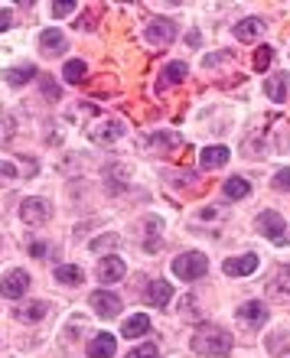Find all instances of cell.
<instances>
[{
  "label": "cell",
  "mask_w": 290,
  "mask_h": 358,
  "mask_svg": "<svg viewBox=\"0 0 290 358\" xmlns=\"http://www.w3.org/2000/svg\"><path fill=\"white\" fill-rule=\"evenodd\" d=\"M121 134H124V124H118V121H108V124H95L92 130H88V137L95 140V144H111V140H118Z\"/></svg>",
  "instance_id": "15"
},
{
  "label": "cell",
  "mask_w": 290,
  "mask_h": 358,
  "mask_svg": "<svg viewBox=\"0 0 290 358\" xmlns=\"http://www.w3.org/2000/svg\"><path fill=\"white\" fill-rule=\"evenodd\" d=\"M248 192H251V186H248V179H241V176H232L225 182V196H228V199H245Z\"/></svg>",
  "instance_id": "26"
},
{
  "label": "cell",
  "mask_w": 290,
  "mask_h": 358,
  "mask_svg": "<svg viewBox=\"0 0 290 358\" xmlns=\"http://www.w3.org/2000/svg\"><path fill=\"white\" fill-rule=\"evenodd\" d=\"M56 280L76 287V284H82V280H85V274H82V267H76V264H62V267H56Z\"/></svg>",
  "instance_id": "24"
},
{
  "label": "cell",
  "mask_w": 290,
  "mask_h": 358,
  "mask_svg": "<svg viewBox=\"0 0 290 358\" xmlns=\"http://www.w3.org/2000/svg\"><path fill=\"white\" fill-rule=\"evenodd\" d=\"M49 215H53V205H49L46 199H23L20 219L26 221V225H46Z\"/></svg>",
  "instance_id": "4"
},
{
  "label": "cell",
  "mask_w": 290,
  "mask_h": 358,
  "mask_svg": "<svg viewBox=\"0 0 290 358\" xmlns=\"http://www.w3.org/2000/svg\"><path fill=\"white\" fill-rule=\"evenodd\" d=\"M264 95L271 101H290V75L287 72H278L264 78Z\"/></svg>",
  "instance_id": "9"
},
{
  "label": "cell",
  "mask_w": 290,
  "mask_h": 358,
  "mask_svg": "<svg viewBox=\"0 0 290 358\" xmlns=\"http://www.w3.org/2000/svg\"><path fill=\"white\" fill-rule=\"evenodd\" d=\"M235 49H225V53H215V56H205V69H219V65H225L235 59Z\"/></svg>",
  "instance_id": "29"
},
{
  "label": "cell",
  "mask_w": 290,
  "mask_h": 358,
  "mask_svg": "<svg viewBox=\"0 0 290 358\" xmlns=\"http://www.w3.org/2000/svg\"><path fill=\"white\" fill-rule=\"evenodd\" d=\"M124 274H128V267H124L121 257H105L98 264V280L101 284H118V280H124Z\"/></svg>",
  "instance_id": "10"
},
{
  "label": "cell",
  "mask_w": 290,
  "mask_h": 358,
  "mask_svg": "<svg viewBox=\"0 0 290 358\" xmlns=\"http://www.w3.org/2000/svg\"><path fill=\"white\" fill-rule=\"evenodd\" d=\"M205 271H209V257L199 251H186L173 261V274L180 280H199V277H205Z\"/></svg>",
  "instance_id": "2"
},
{
  "label": "cell",
  "mask_w": 290,
  "mask_h": 358,
  "mask_svg": "<svg viewBox=\"0 0 290 358\" xmlns=\"http://www.w3.org/2000/svg\"><path fill=\"white\" fill-rule=\"evenodd\" d=\"M46 251H49V244H46V241H33V244H30V254H33V257H43Z\"/></svg>",
  "instance_id": "36"
},
{
  "label": "cell",
  "mask_w": 290,
  "mask_h": 358,
  "mask_svg": "<svg viewBox=\"0 0 290 358\" xmlns=\"http://www.w3.org/2000/svg\"><path fill=\"white\" fill-rule=\"evenodd\" d=\"M232 346H235L232 332H225V329H219V326H205L193 336V352H199V355H212V358L228 355Z\"/></svg>",
  "instance_id": "1"
},
{
  "label": "cell",
  "mask_w": 290,
  "mask_h": 358,
  "mask_svg": "<svg viewBox=\"0 0 290 358\" xmlns=\"http://www.w3.org/2000/svg\"><path fill=\"white\" fill-rule=\"evenodd\" d=\"M10 26H13L10 10H0V30H10Z\"/></svg>",
  "instance_id": "37"
},
{
  "label": "cell",
  "mask_w": 290,
  "mask_h": 358,
  "mask_svg": "<svg viewBox=\"0 0 290 358\" xmlns=\"http://www.w3.org/2000/svg\"><path fill=\"white\" fill-rule=\"evenodd\" d=\"M43 95L49 98V101H56V98H59V85H56L53 78H43Z\"/></svg>",
  "instance_id": "32"
},
{
  "label": "cell",
  "mask_w": 290,
  "mask_h": 358,
  "mask_svg": "<svg viewBox=\"0 0 290 358\" xmlns=\"http://www.w3.org/2000/svg\"><path fill=\"white\" fill-rule=\"evenodd\" d=\"M271 59H274V49H271V46H261L258 53H255V69H258V72H264V69L271 65Z\"/></svg>",
  "instance_id": "31"
},
{
  "label": "cell",
  "mask_w": 290,
  "mask_h": 358,
  "mask_svg": "<svg viewBox=\"0 0 290 358\" xmlns=\"http://www.w3.org/2000/svg\"><path fill=\"white\" fill-rule=\"evenodd\" d=\"M274 186L284 189V192H290V169H280L278 176H274Z\"/></svg>",
  "instance_id": "33"
},
{
  "label": "cell",
  "mask_w": 290,
  "mask_h": 358,
  "mask_svg": "<svg viewBox=\"0 0 290 358\" xmlns=\"http://www.w3.org/2000/svg\"><path fill=\"white\" fill-rule=\"evenodd\" d=\"M222 271H225L228 277H248L258 271V254H241V257H228L225 264H222Z\"/></svg>",
  "instance_id": "7"
},
{
  "label": "cell",
  "mask_w": 290,
  "mask_h": 358,
  "mask_svg": "<svg viewBox=\"0 0 290 358\" xmlns=\"http://www.w3.org/2000/svg\"><path fill=\"white\" fill-rule=\"evenodd\" d=\"M271 293L290 296V267H287V264H280L278 271H274V280H271Z\"/></svg>",
  "instance_id": "23"
},
{
  "label": "cell",
  "mask_w": 290,
  "mask_h": 358,
  "mask_svg": "<svg viewBox=\"0 0 290 358\" xmlns=\"http://www.w3.org/2000/svg\"><path fill=\"white\" fill-rule=\"evenodd\" d=\"M147 40H151V46H170L173 40H176V26H173V20H153L151 26H147Z\"/></svg>",
  "instance_id": "8"
},
{
  "label": "cell",
  "mask_w": 290,
  "mask_h": 358,
  "mask_svg": "<svg viewBox=\"0 0 290 358\" xmlns=\"http://www.w3.org/2000/svg\"><path fill=\"white\" fill-rule=\"evenodd\" d=\"M160 228H163V221L157 219V215H151V219H144V251L153 254L157 248H160Z\"/></svg>",
  "instance_id": "16"
},
{
  "label": "cell",
  "mask_w": 290,
  "mask_h": 358,
  "mask_svg": "<svg viewBox=\"0 0 290 358\" xmlns=\"http://www.w3.org/2000/svg\"><path fill=\"white\" fill-rule=\"evenodd\" d=\"M26 287H30V274L17 267V271H10V274L0 280V293L7 296V300H20L26 293Z\"/></svg>",
  "instance_id": "6"
},
{
  "label": "cell",
  "mask_w": 290,
  "mask_h": 358,
  "mask_svg": "<svg viewBox=\"0 0 290 358\" xmlns=\"http://www.w3.org/2000/svg\"><path fill=\"white\" fill-rule=\"evenodd\" d=\"M114 348H118V342H114L111 332H98V336L88 342V358H111Z\"/></svg>",
  "instance_id": "13"
},
{
  "label": "cell",
  "mask_w": 290,
  "mask_h": 358,
  "mask_svg": "<svg viewBox=\"0 0 290 358\" xmlns=\"http://www.w3.org/2000/svg\"><path fill=\"white\" fill-rule=\"evenodd\" d=\"M40 46H43V53L46 56H59L65 53V36L59 30H43V36H40Z\"/></svg>",
  "instance_id": "21"
},
{
  "label": "cell",
  "mask_w": 290,
  "mask_h": 358,
  "mask_svg": "<svg viewBox=\"0 0 290 358\" xmlns=\"http://www.w3.org/2000/svg\"><path fill=\"white\" fill-rule=\"evenodd\" d=\"M147 332H151V319L144 316V313L130 316L124 323V329H121V336H128V339H140V336H147Z\"/></svg>",
  "instance_id": "22"
},
{
  "label": "cell",
  "mask_w": 290,
  "mask_h": 358,
  "mask_svg": "<svg viewBox=\"0 0 290 358\" xmlns=\"http://www.w3.org/2000/svg\"><path fill=\"white\" fill-rule=\"evenodd\" d=\"M261 33H264V20H261V17H248V20H238V26H235L238 42H255Z\"/></svg>",
  "instance_id": "14"
},
{
  "label": "cell",
  "mask_w": 290,
  "mask_h": 358,
  "mask_svg": "<svg viewBox=\"0 0 290 358\" xmlns=\"http://www.w3.org/2000/svg\"><path fill=\"white\" fill-rule=\"evenodd\" d=\"M186 62H170L167 69H163V75H160V82H157V92H163V88H170V85H180V82H186Z\"/></svg>",
  "instance_id": "17"
},
{
  "label": "cell",
  "mask_w": 290,
  "mask_h": 358,
  "mask_svg": "<svg viewBox=\"0 0 290 358\" xmlns=\"http://www.w3.org/2000/svg\"><path fill=\"white\" fill-rule=\"evenodd\" d=\"M0 176L13 179V176H17V167H13V163H7V160H0Z\"/></svg>",
  "instance_id": "35"
},
{
  "label": "cell",
  "mask_w": 290,
  "mask_h": 358,
  "mask_svg": "<svg viewBox=\"0 0 290 358\" xmlns=\"http://www.w3.org/2000/svg\"><path fill=\"white\" fill-rule=\"evenodd\" d=\"M238 319H241V323H248L251 329H258V326H264V319H268V309H264V303L251 300V303L238 306Z\"/></svg>",
  "instance_id": "12"
},
{
  "label": "cell",
  "mask_w": 290,
  "mask_h": 358,
  "mask_svg": "<svg viewBox=\"0 0 290 358\" xmlns=\"http://www.w3.org/2000/svg\"><path fill=\"white\" fill-rule=\"evenodd\" d=\"M228 147H222V144H215V147H205L203 150V167L205 169H219V167H225L228 163Z\"/></svg>",
  "instance_id": "18"
},
{
  "label": "cell",
  "mask_w": 290,
  "mask_h": 358,
  "mask_svg": "<svg viewBox=\"0 0 290 358\" xmlns=\"http://www.w3.org/2000/svg\"><path fill=\"white\" fill-rule=\"evenodd\" d=\"M173 296V287L167 284V280H151V287H147V300H151V306H167Z\"/></svg>",
  "instance_id": "20"
},
{
  "label": "cell",
  "mask_w": 290,
  "mask_h": 358,
  "mask_svg": "<svg viewBox=\"0 0 290 358\" xmlns=\"http://www.w3.org/2000/svg\"><path fill=\"white\" fill-rule=\"evenodd\" d=\"M118 244H121L118 235H101V238H95V241L88 244V248H92V251H114Z\"/></svg>",
  "instance_id": "28"
},
{
  "label": "cell",
  "mask_w": 290,
  "mask_h": 358,
  "mask_svg": "<svg viewBox=\"0 0 290 358\" xmlns=\"http://www.w3.org/2000/svg\"><path fill=\"white\" fill-rule=\"evenodd\" d=\"M3 78H7V85L20 88V85H26V82H33V78H36V65H13V69H7V72H3Z\"/></svg>",
  "instance_id": "19"
},
{
  "label": "cell",
  "mask_w": 290,
  "mask_h": 358,
  "mask_svg": "<svg viewBox=\"0 0 290 358\" xmlns=\"http://www.w3.org/2000/svg\"><path fill=\"white\" fill-rule=\"evenodd\" d=\"M92 309H95V316L101 319H114L121 313V296L114 293H108V290H98V293H92Z\"/></svg>",
  "instance_id": "5"
},
{
  "label": "cell",
  "mask_w": 290,
  "mask_h": 358,
  "mask_svg": "<svg viewBox=\"0 0 290 358\" xmlns=\"http://www.w3.org/2000/svg\"><path fill=\"white\" fill-rule=\"evenodd\" d=\"M258 232L264 235V238H271L274 244H287L290 241L287 221L280 219L278 212H261V215H258Z\"/></svg>",
  "instance_id": "3"
},
{
  "label": "cell",
  "mask_w": 290,
  "mask_h": 358,
  "mask_svg": "<svg viewBox=\"0 0 290 358\" xmlns=\"http://www.w3.org/2000/svg\"><path fill=\"white\" fill-rule=\"evenodd\" d=\"M85 72H88V65L82 62V59H69L65 69H62V75H65V82L69 85H78L82 78H85Z\"/></svg>",
  "instance_id": "25"
},
{
  "label": "cell",
  "mask_w": 290,
  "mask_h": 358,
  "mask_svg": "<svg viewBox=\"0 0 290 358\" xmlns=\"http://www.w3.org/2000/svg\"><path fill=\"white\" fill-rule=\"evenodd\" d=\"M76 10V3H53V17H69Z\"/></svg>",
  "instance_id": "34"
},
{
  "label": "cell",
  "mask_w": 290,
  "mask_h": 358,
  "mask_svg": "<svg viewBox=\"0 0 290 358\" xmlns=\"http://www.w3.org/2000/svg\"><path fill=\"white\" fill-rule=\"evenodd\" d=\"M147 147H183V137H180V134H167V130H163V134H153L151 140H147Z\"/></svg>",
  "instance_id": "27"
},
{
  "label": "cell",
  "mask_w": 290,
  "mask_h": 358,
  "mask_svg": "<svg viewBox=\"0 0 290 358\" xmlns=\"http://www.w3.org/2000/svg\"><path fill=\"white\" fill-rule=\"evenodd\" d=\"M128 358H160V352H157V346H153V342H144V346L130 348Z\"/></svg>",
  "instance_id": "30"
},
{
  "label": "cell",
  "mask_w": 290,
  "mask_h": 358,
  "mask_svg": "<svg viewBox=\"0 0 290 358\" xmlns=\"http://www.w3.org/2000/svg\"><path fill=\"white\" fill-rule=\"evenodd\" d=\"M46 313H49V303H46V300H26V303L17 306V319H20V323H40Z\"/></svg>",
  "instance_id": "11"
}]
</instances>
